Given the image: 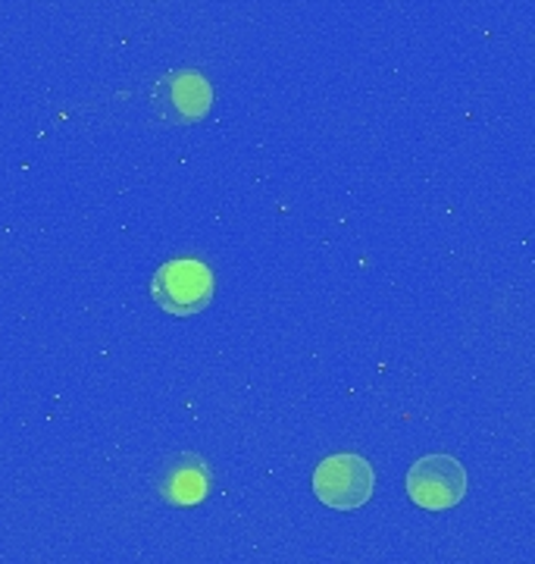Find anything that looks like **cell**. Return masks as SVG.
Masks as SVG:
<instances>
[{"label": "cell", "mask_w": 535, "mask_h": 564, "mask_svg": "<svg viewBox=\"0 0 535 564\" xmlns=\"http://www.w3.org/2000/svg\"><path fill=\"white\" fill-rule=\"evenodd\" d=\"M214 270L195 258L166 261L151 280V299L173 317H195L214 302Z\"/></svg>", "instance_id": "obj_1"}, {"label": "cell", "mask_w": 535, "mask_h": 564, "mask_svg": "<svg viewBox=\"0 0 535 564\" xmlns=\"http://www.w3.org/2000/svg\"><path fill=\"white\" fill-rule=\"evenodd\" d=\"M373 489H376V470H373V464L354 452L329 455L314 470V496L326 508H336V511L363 508L373 499Z\"/></svg>", "instance_id": "obj_2"}, {"label": "cell", "mask_w": 535, "mask_h": 564, "mask_svg": "<svg viewBox=\"0 0 535 564\" xmlns=\"http://www.w3.org/2000/svg\"><path fill=\"white\" fill-rule=\"evenodd\" d=\"M407 496L426 511L455 508L467 496V470L451 455H426L407 470Z\"/></svg>", "instance_id": "obj_3"}, {"label": "cell", "mask_w": 535, "mask_h": 564, "mask_svg": "<svg viewBox=\"0 0 535 564\" xmlns=\"http://www.w3.org/2000/svg\"><path fill=\"white\" fill-rule=\"evenodd\" d=\"M154 98H157V107L166 120L195 122L210 110L214 88L195 69H182V73H170L166 79L157 82Z\"/></svg>", "instance_id": "obj_4"}, {"label": "cell", "mask_w": 535, "mask_h": 564, "mask_svg": "<svg viewBox=\"0 0 535 564\" xmlns=\"http://www.w3.org/2000/svg\"><path fill=\"white\" fill-rule=\"evenodd\" d=\"M160 489H163V499L170 505L192 508V505L204 502L210 492V467L200 462L198 455H185L170 467Z\"/></svg>", "instance_id": "obj_5"}]
</instances>
